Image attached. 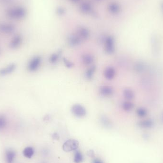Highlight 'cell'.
<instances>
[{
    "instance_id": "cell-20",
    "label": "cell",
    "mask_w": 163,
    "mask_h": 163,
    "mask_svg": "<svg viewBox=\"0 0 163 163\" xmlns=\"http://www.w3.org/2000/svg\"><path fill=\"white\" fill-rule=\"evenodd\" d=\"M137 114L139 116V117H144L146 114V110L143 108H140V109H138L137 111Z\"/></svg>"
},
{
    "instance_id": "cell-9",
    "label": "cell",
    "mask_w": 163,
    "mask_h": 163,
    "mask_svg": "<svg viewBox=\"0 0 163 163\" xmlns=\"http://www.w3.org/2000/svg\"><path fill=\"white\" fill-rule=\"evenodd\" d=\"M22 154L23 156L26 158L31 159L34 154V149L31 146H27L23 149Z\"/></svg>"
},
{
    "instance_id": "cell-10",
    "label": "cell",
    "mask_w": 163,
    "mask_h": 163,
    "mask_svg": "<svg viewBox=\"0 0 163 163\" xmlns=\"http://www.w3.org/2000/svg\"><path fill=\"white\" fill-rule=\"evenodd\" d=\"M93 60H94V58L91 54H85L83 55V62L85 65H90L93 63Z\"/></svg>"
},
{
    "instance_id": "cell-24",
    "label": "cell",
    "mask_w": 163,
    "mask_h": 163,
    "mask_svg": "<svg viewBox=\"0 0 163 163\" xmlns=\"http://www.w3.org/2000/svg\"><path fill=\"white\" fill-rule=\"evenodd\" d=\"M53 137L54 139H55V140H58V139H59V136H58V135L57 134H56V133H55V134L53 135Z\"/></svg>"
},
{
    "instance_id": "cell-19",
    "label": "cell",
    "mask_w": 163,
    "mask_h": 163,
    "mask_svg": "<svg viewBox=\"0 0 163 163\" xmlns=\"http://www.w3.org/2000/svg\"><path fill=\"white\" fill-rule=\"evenodd\" d=\"M63 61L65 66L68 68H71L74 66V64L65 58H63Z\"/></svg>"
},
{
    "instance_id": "cell-7",
    "label": "cell",
    "mask_w": 163,
    "mask_h": 163,
    "mask_svg": "<svg viewBox=\"0 0 163 163\" xmlns=\"http://www.w3.org/2000/svg\"><path fill=\"white\" fill-rule=\"evenodd\" d=\"M115 72L114 69L112 67H108L104 70V76L107 80H112L115 77Z\"/></svg>"
},
{
    "instance_id": "cell-3",
    "label": "cell",
    "mask_w": 163,
    "mask_h": 163,
    "mask_svg": "<svg viewBox=\"0 0 163 163\" xmlns=\"http://www.w3.org/2000/svg\"><path fill=\"white\" fill-rule=\"evenodd\" d=\"M41 62V58L40 57H33L30 61L28 65V69L31 72L35 71L38 69Z\"/></svg>"
},
{
    "instance_id": "cell-2",
    "label": "cell",
    "mask_w": 163,
    "mask_h": 163,
    "mask_svg": "<svg viewBox=\"0 0 163 163\" xmlns=\"http://www.w3.org/2000/svg\"><path fill=\"white\" fill-rule=\"evenodd\" d=\"M72 113L77 117L81 118L85 117L86 111L83 106L80 104H75L72 107Z\"/></svg>"
},
{
    "instance_id": "cell-23",
    "label": "cell",
    "mask_w": 163,
    "mask_h": 163,
    "mask_svg": "<svg viewBox=\"0 0 163 163\" xmlns=\"http://www.w3.org/2000/svg\"><path fill=\"white\" fill-rule=\"evenodd\" d=\"M93 163H104L101 160L98 158H96L94 159L93 161Z\"/></svg>"
},
{
    "instance_id": "cell-25",
    "label": "cell",
    "mask_w": 163,
    "mask_h": 163,
    "mask_svg": "<svg viewBox=\"0 0 163 163\" xmlns=\"http://www.w3.org/2000/svg\"><path fill=\"white\" fill-rule=\"evenodd\" d=\"M161 11L163 13V2L161 4Z\"/></svg>"
},
{
    "instance_id": "cell-5",
    "label": "cell",
    "mask_w": 163,
    "mask_h": 163,
    "mask_svg": "<svg viewBox=\"0 0 163 163\" xmlns=\"http://www.w3.org/2000/svg\"><path fill=\"white\" fill-rule=\"evenodd\" d=\"M16 157V152L12 149H8L5 153L6 163H13Z\"/></svg>"
},
{
    "instance_id": "cell-18",
    "label": "cell",
    "mask_w": 163,
    "mask_h": 163,
    "mask_svg": "<svg viewBox=\"0 0 163 163\" xmlns=\"http://www.w3.org/2000/svg\"><path fill=\"white\" fill-rule=\"evenodd\" d=\"M59 56H60L59 53L54 54L51 55L50 57L49 58V61L51 64H54L59 59Z\"/></svg>"
},
{
    "instance_id": "cell-6",
    "label": "cell",
    "mask_w": 163,
    "mask_h": 163,
    "mask_svg": "<svg viewBox=\"0 0 163 163\" xmlns=\"http://www.w3.org/2000/svg\"><path fill=\"white\" fill-rule=\"evenodd\" d=\"M104 50L106 53L108 54H112L114 53L115 51L114 43L113 40L111 38H108L106 41L105 46H104Z\"/></svg>"
},
{
    "instance_id": "cell-14",
    "label": "cell",
    "mask_w": 163,
    "mask_h": 163,
    "mask_svg": "<svg viewBox=\"0 0 163 163\" xmlns=\"http://www.w3.org/2000/svg\"><path fill=\"white\" fill-rule=\"evenodd\" d=\"M153 122L152 121V120H148L140 122L139 124V125L141 128H151L153 125Z\"/></svg>"
},
{
    "instance_id": "cell-11",
    "label": "cell",
    "mask_w": 163,
    "mask_h": 163,
    "mask_svg": "<svg viewBox=\"0 0 163 163\" xmlns=\"http://www.w3.org/2000/svg\"><path fill=\"white\" fill-rule=\"evenodd\" d=\"M22 42V39L20 36H17L13 39L10 43V46L11 48L15 49L19 46Z\"/></svg>"
},
{
    "instance_id": "cell-1",
    "label": "cell",
    "mask_w": 163,
    "mask_h": 163,
    "mask_svg": "<svg viewBox=\"0 0 163 163\" xmlns=\"http://www.w3.org/2000/svg\"><path fill=\"white\" fill-rule=\"evenodd\" d=\"M79 143L77 140L70 139L67 140L63 145V149L66 152L76 150L78 148Z\"/></svg>"
},
{
    "instance_id": "cell-15",
    "label": "cell",
    "mask_w": 163,
    "mask_h": 163,
    "mask_svg": "<svg viewBox=\"0 0 163 163\" xmlns=\"http://www.w3.org/2000/svg\"><path fill=\"white\" fill-rule=\"evenodd\" d=\"M124 97L126 99L131 100L134 97V92L129 89H126L124 91Z\"/></svg>"
},
{
    "instance_id": "cell-22",
    "label": "cell",
    "mask_w": 163,
    "mask_h": 163,
    "mask_svg": "<svg viewBox=\"0 0 163 163\" xmlns=\"http://www.w3.org/2000/svg\"><path fill=\"white\" fill-rule=\"evenodd\" d=\"M87 154L89 156H90V157H93L94 156V153L93 150H89L88 152H87Z\"/></svg>"
},
{
    "instance_id": "cell-26",
    "label": "cell",
    "mask_w": 163,
    "mask_h": 163,
    "mask_svg": "<svg viewBox=\"0 0 163 163\" xmlns=\"http://www.w3.org/2000/svg\"><path fill=\"white\" fill-rule=\"evenodd\" d=\"M162 118H162V121L163 122V115H162Z\"/></svg>"
},
{
    "instance_id": "cell-13",
    "label": "cell",
    "mask_w": 163,
    "mask_h": 163,
    "mask_svg": "<svg viewBox=\"0 0 163 163\" xmlns=\"http://www.w3.org/2000/svg\"><path fill=\"white\" fill-rule=\"evenodd\" d=\"M83 160L82 154L79 150H76L74 155V162L75 163H81Z\"/></svg>"
},
{
    "instance_id": "cell-8",
    "label": "cell",
    "mask_w": 163,
    "mask_h": 163,
    "mask_svg": "<svg viewBox=\"0 0 163 163\" xmlns=\"http://www.w3.org/2000/svg\"><path fill=\"white\" fill-rule=\"evenodd\" d=\"M16 65L14 64H11L0 70V75H5L12 73L15 70Z\"/></svg>"
},
{
    "instance_id": "cell-12",
    "label": "cell",
    "mask_w": 163,
    "mask_h": 163,
    "mask_svg": "<svg viewBox=\"0 0 163 163\" xmlns=\"http://www.w3.org/2000/svg\"><path fill=\"white\" fill-rule=\"evenodd\" d=\"M96 66L95 65H93L91 66L88 69L86 72L85 77L87 79L91 80L93 78V75L94 72L96 71Z\"/></svg>"
},
{
    "instance_id": "cell-16",
    "label": "cell",
    "mask_w": 163,
    "mask_h": 163,
    "mask_svg": "<svg viewBox=\"0 0 163 163\" xmlns=\"http://www.w3.org/2000/svg\"><path fill=\"white\" fill-rule=\"evenodd\" d=\"M7 125V120L5 116L3 114H0V130L5 128Z\"/></svg>"
},
{
    "instance_id": "cell-17",
    "label": "cell",
    "mask_w": 163,
    "mask_h": 163,
    "mask_svg": "<svg viewBox=\"0 0 163 163\" xmlns=\"http://www.w3.org/2000/svg\"><path fill=\"white\" fill-rule=\"evenodd\" d=\"M134 105L132 103L129 102H124L122 104V107L123 109L126 111L131 110L133 108Z\"/></svg>"
},
{
    "instance_id": "cell-4",
    "label": "cell",
    "mask_w": 163,
    "mask_h": 163,
    "mask_svg": "<svg viewBox=\"0 0 163 163\" xmlns=\"http://www.w3.org/2000/svg\"><path fill=\"white\" fill-rule=\"evenodd\" d=\"M114 92V89L110 86H103L99 89V93L101 95L104 97H108L112 96Z\"/></svg>"
},
{
    "instance_id": "cell-21",
    "label": "cell",
    "mask_w": 163,
    "mask_h": 163,
    "mask_svg": "<svg viewBox=\"0 0 163 163\" xmlns=\"http://www.w3.org/2000/svg\"><path fill=\"white\" fill-rule=\"evenodd\" d=\"M143 66H144V65H143V64H140V63L137 64L135 66V70H136L137 71H142L143 69Z\"/></svg>"
}]
</instances>
